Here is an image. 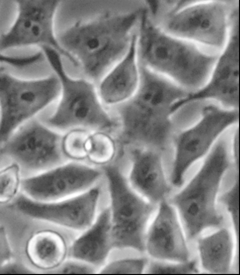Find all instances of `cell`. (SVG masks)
I'll return each mask as SVG.
<instances>
[{
	"label": "cell",
	"mask_w": 240,
	"mask_h": 275,
	"mask_svg": "<svg viewBox=\"0 0 240 275\" xmlns=\"http://www.w3.org/2000/svg\"><path fill=\"white\" fill-rule=\"evenodd\" d=\"M137 55L138 36L134 34L124 55L100 79L97 92L101 102L118 106L135 94L140 81Z\"/></svg>",
	"instance_id": "obj_17"
},
{
	"label": "cell",
	"mask_w": 240,
	"mask_h": 275,
	"mask_svg": "<svg viewBox=\"0 0 240 275\" xmlns=\"http://www.w3.org/2000/svg\"><path fill=\"white\" fill-rule=\"evenodd\" d=\"M146 264L144 258H124L111 261L103 266L100 274H141Z\"/></svg>",
	"instance_id": "obj_24"
},
{
	"label": "cell",
	"mask_w": 240,
	"mask_h": 275,
	"mask_svg": "<svg viewBox=\"0 0 240 275\" xmlns=\"http://www.w3.org/2000/svg\"><path fill=\"white\" fill-rule=\"evenodd\" d=\"M233 154L234 161L238 167L239 163V133L238 131L235 133L233 141Z\"/></svg>",
	"instance_id": "obj_30"
},
{
	"label": "cell",
	"mask_w": 240,
	"mask_h": 275,
	"mask_svg": "<svg viewBox=\"0 0 240 275\" xmlns=\"http://www.w3.org/2000/svg\"><path fill=\"white\" fill-rule=\"evenodd\" d=\"M60 85V99L47 124L54 130L83 128L105 131L118 123L104 109L94 84L89 80L74 78L65 71L61 55L48 47H40Z\"/></svg>",
	"instance_id": "obj_4"
},
{
	"label": "cell",
	"mask_w": 240,
	"mask_h": 275,
	"mask_svg": "<svg viewBox=\"0 0 240 275\" xmlns=\"http://www.w3.org/2000/svg\"><path fill=\"white\" fill-rule=\"evenodd\" d=\"M197 249L200 262L206 271L215 274L230 272L233 256V242L228 229L200 238Z\"/></svg>",
	"instance_id": "obj_20"
},
{
	"label": "cell",
	"mask_w": 240,
	"mask_h": 275,
	"mask_svg": "<svg viewBox=\"0 0 240 275\" xmlns=\"http://www.w3.org/2000/svg\"><path fill=\"white\" fill-rule=\"evenodd\" d=\"M1 1H0V4H1Z\"/></svg>",
	"instance_id": "obj_32"
},
{
	"label": "cell",
	"mask_w": 240,
	"mask_h": 275,
	"mask_svg": "<svg viewBox=\"0 0 240 275\" xmlns=\"http://www.w3.org/2000/svg\"><path fill=\"white\" fill-rule=\"evenodd\" d=\"M145 249L151 257L160 260L185 262L190 254L173 209L165 202L147 233Z\"/></svg>",
	"instance_id": "obj_16"
},
{
	"label": "cell",
	"mask_w": 240,
	"mask_h": 275,
	"mask_svg": "<svg viewBox=\"0 0 240 275\" xmlns=\"http://www.w3.org/2000/svg\"><path fill=\"white\" fill-rule=\"evenodd\" d=\"M141 11L105 13L90 20L79 21L64 30L57 39L86 75L98 80L126 53L131 32Z\"/></svg>",
	"instance_id": "obj_2"
},
{
	"label": "cell",
	"mask_w": 240,
	"mask_h": 275,
	"mask_svg": "<svg viewBox=\"0 0 240 275\" xmlns=\"http://www.w3.org/2000/svg\"><path fill=\"white\" fill-rule=\"evenodd\" d=\"M239 118L238 109L208 105L202 110L201 116L195 124L176 136L172 175L174 185H182L188 169L209 152L221 134L237 123Z\"/></svg>",
	"instance_id": "obj_8"
},
{
	"label": "cell",
	"mask_w": 240,
	"mask_h": 275,
	"mask_svg": "<svg viewBox=\"0 0 240 275\" xmlns=\"http://www.w3.org/2000/svg\"><path fill=\"white\" fill-rule=\"evenodd\" d=\"M116 144L113 139L104 131L91 133L88 141L87 158L93 164L106 165L114 158Z\"/></svg>",
	"instance_id": "obj_21"
},
{
	"label": "cell",
	"mask_w": 240,
	"mask_h": 275,
	"mask_svg": "<svg viewBox=\"0 0 240 275\" xmlns=\"http://www.w3.org/2000/svg\"><path fill=\"white\" fill-rule=\"evenodd\" d=\"M112 248L110 212L107 208L74 241L69 253L73 259L94 267L102 264Z\"/></svg>",
	"instance_id": "obj_18"
},
{
	"label": "cell",
	"mask_w": 240,
	"mask_h": 275,
	"mask_svg": "<svg viewBox=\"0 0 240 275\" xmlns=\"http://www.w3.org/2000/svg\"><path fill=\"white\" fill-rule=\"evenodd\" d=\"M25 252L31 264L44 271L58 269L66 261L68 249L63 235L51 229L34 232L27 240Z\"/></svg>",
	"instance_id": "obj_19"
},
{
	"label": "cell",
	"mask_w": 240,
	"mask_h": 275,
	"mask_svg": "<svg viewBox=\"0 0 240 275\" xmlns=\"http://www.w3.org/2000/svg\"><path fill=\"white\" fill-rule=\"evenodd\" d=\"M178 3L167 15L166 33L214 48L225 45L230 16L220 1H207L180 6Z\"/></svg>",
	"instance_id": "obj_10"
},
{
	"label": "cell",
	"mask_w": 240,
	"mask_h": 275,
	"mask_svg": "<svg viewBox=\"0 0 240 275\" xmlns=\"http://www.w3.org/2000/svg\"><path fill=\"white\" fill-rule=\"evenodd\" d=\"M3 156V155H2V153H1V147H0V164L1 163V160H2V157Z\"/></svg>",
	"instance_id": "obj_31"
},
{
	"label": "cell",
	"mask_w": 240,
	"mask_h": 275,
	"mask_svg": "<svg viewBox=\"0 0 240 275\" xmlns=\"http://www.w3.org/2000/svg\"><path fill=\"white\" fill-rule=\"evenodd\" d=\"M220 201L231 214L237 232L239 220V180L237 179L232 188L220 198Z\"/></svg>",
	"instance_id": "obj_26"
},
{
	"label": "cell",
	"mask_w": 240,
	"mask_h": 275,
	"mask_svg": "<svg viewBox=\"0 0 240 275\" xmlns=\"http://www.w3.org/2000/svg\"><path fill=\"white\" fill-rule=\"evenodd\" d=\"M188 94L142 64L136 91L117 108L123 142L166 150L171 132V107Z\"/></svg>",
	"instance_id": "obj_1"
},
{
	"label": "cell",
	"mask_w": 240,
	"mask_h": 275,
	"mask_svg": "<svg viewBox=\"0 0 240 275\" xmlns=\"http://www.w3.org/2000/svg\"><path fill=\"white\" fill-rule=\"evenodd\" d=\"M12 252L4 226L0 225V267L10 261Z\"/></svg>",
	"instance_id": "obj_29"
},
{
	"label": "cell",
	"mask_w": 240,
	"mask_h": 275,
	"mask_svg": "<svg viewBox=\"0 0 240 275\" xmlns=\"http://www.w3.org/2000/svg\"><path fill=\"white\" fill-rule=\"evenodd\" d=\"M62 135L48 125L31 119L3 143L1 151L3 156L18 164L21 169L38 174L68 160L62 150Z\"/></svg>",
	"instance_id": "obj_9"
},
{
	"label": "cell",
	"mask_w": 240,
	"mask_h": 275,
	"mask_svg": "<svg viewBox=\"0 0 240 275\" xmlns=\"http://www.w3.org/2000/svg\"><path fill=\"white\" fill-rule=\"evenodd\" d=\"M91 132L83 128L68 130L62 135V152L67 159L78 161L87 158L88 141Z\"/></svg>",
	"instance_id": "obj_22"
},
{
	"label": "cell",
	"mask_w": 240,
	"mask_h": 275,
	"mask_svg": "<svg viewBox=\"0 0 240 275\" xmlns=\"http://www.w3.org/2000/svg\"><path fill=\"white\" fill-rule=\"evenodd\" d=\"M103 171L110 199L112 247L143 252L145 226L154 207L135 193L117 167L106 165Z\"/></svg>",
	"instance_id": "obj_7"
},
{
	"label": "cell",
	"mask_w": 240,
	"mask_h": 275,
	"mask_svg": "<svg viewBox=\"0 0 240 275\" xmlns=\"http://www.w3.org/2000/svg\"><path fill=\"white\" fill-rule=\"evenodd\" d=\"M147 273L155 274H184L197 272L195 261L184 264H168L159 262H151Z\"/></svg>",
	"instance_id": "obj_25"
},
{
	"label": "cell",
	"mask_w": 240,
	"mask_h": 275,
	"mask_svg": "<svg viewBox=\"0 0 240 275\" xmlns=\"http://www.w3.org/2000/svg\"><path fill=\"white\" fill-rule=\"evenodd\" d=\"M130 158L128 182L131 187L153 202L162 200L170 188L159 152L145 146H136L131 149Z\"/></svg>",
	"instance_id": "obj_15"
},
{
	"label": "cell",
	"mask_w": 240,
	"mask_h": 275,
	"mask_svg": "<svg viewBox=\"0 0 240 275\" xmlns=\"http://www.w3.org/2000/svg\"><path fill=\"white\" fill-rule=\"evenodd\" d=\"M102 175L101 170L73 161L22 179L25 195L40 203L63 200L95 186Z\"/></svg>",
	"instance_id": "obj_12"
},
{
	"label": "cell",
	"mask_w": 240,
	"mask_h": 275,
	"mask_svg": "<svg viewBox=\"0 0 240 275\" xmlns=\"http://www.w3.org/2000/svg\"><path fill=\"white\" fill-rule=\"evenodd\" d=\"M60 92L56 76L22 79L0 67V143L52 103Z\"/></svg>",
	"instance_id": "obj_6"
},
{
	"label": "cell",
	"mask_w": 240,
	"mask_h": 275,
	"mask_svg": "<svg viewBox=\"0 0 240 275\" xmlns=\"http://www.w3.org/2000/svg\"><path fill=\"white\" fill-rule=\"evenodd\" d=\"M229 165L227 144L224 140H219L194 177L172 198L190 239L207 228L219 226L223 222V216L216 208L215 199Z\"/></svg>",
	"instance_id": "obj_5"
},
{
	"label": "cell",
	"mask_w": 240,
	"mask_h": 275,
	"mask_svg": "<svg viewBox=\"0 0 240 275\" xmlns=\"http://www.w3.org/2000/svg\"><path fill=\"white\" fill-rule=\"evenodd\" d=\"M57 272L62 274H92L95 272L94 267L85 263L74 260L65 261L57 269Z\"/></svg>",
	"instance_id": "obj_28"
},
{
	"label": "cell",
	"mask_w": 240,
	"mask_h": 275,
	"mask_svg": "<svg viewBox=\"0 0 240 275\" xmlns=\"http://www.w3.org/2000/svg\"><path fill=\"white\" fill-rule=\"evenodd\" d=\"M100 196V188L96 186L76 196L53 203L37 202L25 195L17 199L14 207L33 219L71 230L84 231L96 218Z\"/></svg>",
	"instance_id": "obj_14"
},
{
	"label": "cell",
	"mask_w": 240,
	"mask_h": 275,
	"mask_svg": "<svg viewBox=\"0 0 240 275\" xmlns=\"http://www.w3.org/2000/svg\"><path fill=\"white\" fill-rule=\"evenodd\" d=\"M230 34L221 55L217 59L208 82L199 90L177 101L172 106L173 114L189 103L213 99L231 109L239 107V11L231 15Z\"/></svg>",
	"instance_id": "obj_13"
},
{
	"label": "cell",
	"mask_w": 240,
	"mask_h": 275,
	"mask_svg": "<svg viewBox=\"0 0 240 275\" xmlns=\"http://www.w3.org/2000/svg\"><path fill=\"white\" fill-rule=\"evenodd\" d=\"M140 18L138 43L143 64L166 75L182 87L196 89L202 85L218 56L161 31L152 23L146 9H142Z\"/></svg>",
	"instance_id": "obj_3"
},
{
	"label": "cell",
	"mask_w": 240,
	"mask_h": 275,
	"mask_svg": "<svg viewBox=\"0 0 240 275\" xmlns=\"http://www.w3.org/2000/svg\"><path fill=\"white\" fill-rule=\"evenodd\" d=\"M43 57L41 52L27 56H8L2 54L0 52V63L9 64L15 67H24L31 65L41 61Z\"/></svg>",
	"instance_id": "obj_27"
},
{
	"label": "cell",
	"mask_w": 240,
	"mask_h": 275,
	"mask_svg": "<svg viewBox=\"0 0 240 275\" xmlns=\"http://www.w3.org/2000/svg\"><path fill=\"white\" fill-rule=\"evenodd\" d=\"M15 2L17 14L8 31L0 36V52L34 45L48 46L74 65H78L77 61L62 48L54 34V18L59 1L18 0Z\"/></svg>",
	"instance_id": "obj_11"
},
{
	"label": "cell",
	"mask_w": 240,
	"mask_h": 275,
	"mask_svg": "<svg viewBox=\"0 0 240 275\" xmlns=\"http://www.w3.org/2000/svg\"><path fill=\"white\" fill-rule=\"evenodd\" d=\"M21 168L15 162L0 169V204L12 201L21 188Z\"/></svg>",
	"instance_id": "obj_23"
}]
</instances>
